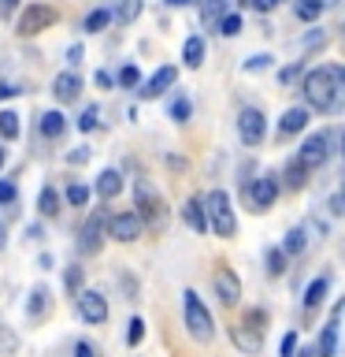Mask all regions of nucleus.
I'll use <instances>...</instances> for the list:
<instances>
[{"instance_id":"nucleus-2","label":"nucleus","mask_w":345,"mask_h":357,"mask_svg":"<svg viewBox=\"0 0 345 357\" xmlns=\"http://www.w3.org/2000/svg\"><path fill=\"white\" fill-rule=\"evenodd\" d=\"M204 205H208L211 231H216L219 238H234V234H238V220H234V208H230V194H227V190H211V194L204 197Z\"/></svg>"},{"instance_id":"nucleus-8","label":"nucleus","mask_w":345,"mask_h":357,"mask_svg":"<svg viewBox=\"0 0 345 357\" xmlns=\"http://www.w3.org/2000/svg\"><path fill=\"white\" fill-rule=\"evenodd\" d=\"M238 134H241L245 145H260L264 142V116H260V108H241Z\"/></svg>"},{"instance_id":"nucleus-10","label":"nucleus","mask_w":345,"mask_h":357,"mask_svg":"<svg viewBox=\"0 0 345 357\" xmlns=\"http://www.w3.org/2000/svg\"><path fill=\"white\" fill-rule=\"evenodd\" d=\"M78 312H82L86 324H104L108 320V301L97 294V290H82L78 294Z\"/></svg>"},{"instance_id":"nucleus-15","label":"nucleus","mask_w":345,"mask_h":357,"mask_svg":"<svg viewBox=\"0 0 345 357\" xmlns=\"http://www.w3.org/2000/svg\"><path fill=\"white\" fill-rule=\"evenodd\" d=\"M52 93H56V100H74L78 93H82V78H78L74 71H63V75H56V82H52Z\"/></svg>"},{"instance_id":"nucleus-22","label":"nucleus","mask_w":345,"mask_h":357,"mask_svg":"<svg viewBox=\"0 0 345 357\" xmlns=\"http://www.w3.org/2000/svg\"><path fill=\"white\" fill-rule=\"evenodd\" d=\"M182 60H186L189 67H200V63H204V41H200V38H189V41L182 45Z\"/></svg>"},{"instance_id":"nucleus-28","label":"nucleus","mask_w":345,"mask_h":357,"mask_svg":"<svg viewBox=\"0 0 345 357\" xmlns=\"http://www.w3.org/2000/svg\"><path fill=\"white\" fill-rule=\"evenodd\" d=\"M267 272H271V275L286 272V250H267Z\"/></svg>"},{"instance_id":"nucleus-40","label":"nucleus","mask_w":345,"mask_h":357,"mask_svg":"<svg viewBox=\"0 0 345 357\" xmlns=\"http://www.w3.org/2000/svg\"><path fill=\"white\" fill-rule=\"evenodd\" d=\"M330 212L334 216H345V190H338V194L330 197Z\"/></svg>"},{"instance_id":"nucleus-52","label":"nucleus","mask_w":345,"mask_h":357,"mask_svg":"<svg viewBox=\"0 0 345 357\" xmlns=\"http://www.w3.org/2000/svg\"><path fill=\"white\" fill-rule=\"evenodd\" d=\"M319 4H323V8H330V4H338V0H319Z\"/></svg>"},{"instance_id":"nucleus-36","label":"nucleus","mask_w":345,"mask_h":357,"mask_svg":"<svg viewBox=\"0 0 345 357\" xmlns=\"http://www.w3.org/2000/svg\"><path fill=\"white\" fill-rule=\"evenodd\" d=\"M219 33H227V38H234V33H241V15H223V22H219Z\"/></svg>"},{"instance_id":"nucleus-23","label":"nucleus","mask_w":345,"mask_h":357,"mask_svg":"<svg viewBox=\"0 0 345 357\" xmlns=\"http://www.w3.org/2000/svg\"><path fill=\"white\" fill-rule=\"evenodd\" d=\"M308 172H312L308 164L294 160V164L286 167V175H282V178H286V186H289V190H300V186H305V175H308Z\"/></svg>"},{"instance_id":"nucleus-35","label":"nucleus","mask_w":345,"mask_h":357,"mask_svg":"<svg viewBox=\"0 0 345 357\" xmlns=\"http://www.w3.org/2000/svg\"><path fill=\"white\" fill-rule=\"evenodd\" d=\"M189 112H193V105H189L186 97H178L175 105H171V119H175V123H186V119H189Z\"/></svg>"},{"instance_id":"nucleus-9","label":"nucleus","mask_w":345,"mask_h":357,"mask_svg":"<svg viewBox=\"0 0 345 357\" xmlns=\"http://www.w3.org/2000/svg\"><path fill=\"white\" fill-rule=\"evenodd\" d=\"M141 216L138 212H119V216H111V223H108V231H111V238L115 242H134L141 234Z\"/></svg>"},{"instance_id":"nucleus-55","label":"nucleus","mask_w":345,"mask_h":357,"mask_svg":"<svg viewBox=\"0 0 345 357\" xmlns=\"http://www.w3.org/2000/svg\"><path fill=\"white\" fill-rule=\"evenodd\" d=\"M300 357H312V350H305V354H300Z\"/></svg>"},{"instance_id":"nucleus-21","label":"nucleus","mask_w":345,"mask_h":357,"mask_svg":"<svg viewBox=\"0 0 345 357\" xmlns=\"http://www.w3.org/2000/svg\"><path fill=\"white\" fill-rule=\"evenodd\" d=\"M38 208H41V216H56V212H60V194H56L52 186H41V194H38Z\"/></svg>"},{"instance_id":"nucleus-12","label":"nucleus","mask_w":345,"mask_h":357,"mask_svg":"<svg viewBox=\"0 0 345 357\" xmlns=\"http://www.w3.org/2000/svg\"><path fill=\"white\" fill-rule=\"evenodd\" d=\"M342 309H345V301H338V305H334V312H330V324H327V328H323V335H319V357H334V354H338Z\"/></svg>"},{"instance_id":"nucleus-45","label":"nucleus","mask_w":345,"mask_h":357,"mask_svg":"<svg viewBox=\"0 0 345 357\" xmlns=\"http://www.w3.org/2000/svg\"><path fill=\"white\" fill-rule=\"evenodd\" d=\"M297 75H300V63H294V67H286V71L278 75V82H294Z\"/></svg>"},{"instance_id":"nucleus-32","label":"nucleus","mask_w":345,"mask_h":357,"mask_svg":"<svg viewBox=\"0 0 345 357\" xmlns=\"http://www.w3.org/2000/svg\"><path fill=\"white\" fill-rule=\"evenodd\" d=\"M119 82L127 86V89H138V86H141V71H138L134 63H127V67L119 71Z\"/></svg>"},{"instance_id":"nucleus-14","label":"nucleus","mask_w":345,"mask_h":357,"mask_svg":"<svg viewBox=\"0 0 345 357\" xmlns=\"http://www.w3.org/2000/svg\"><path fill=\"white\" fill-rule=\"evenodd\" d=\"M182 220H186L197 234H204V231L211 227V223H208V205H204V197H189L186 208H182Z\"/></svg>"},{"instance_id":"nucleus-7","label":"nucleus","mask_w":345,"mask_h":357,"mask_svg":"<svg viewBox=\"0 0 345 357\" xmlns=\"http://www.w3.org/2000/svg\"><path fill=\"white\" fill-rule=\"evenodd\" d=\"M104 227H108L104 212H89V220L82 223V231H78V253H82V257L97 253V250H100V234H104Z\"/></svg>"},{"instance_id":"nucleus-50","label":"nucleus","mask_w":345,"mask_h":357,"mask_svg":"<svg viewBox=\"0 0 345 357\" xmlns=\"http://www.w3.org/2000/svg\"><path fill=\"white\" fill-rule=\"evenodd\" d=\"M15 4H19V0H0V15H8V11L15 8Z\"/></svg>"},{"instance_id":"nucleus-17","label":"nucleus","mask_w":345,"mask_h":357,"mask_svg":"<svg viewBox=\"0 0 345 357\" xmlns=\"http://www.w3.org/2000/svg\"><path fill=\"white\" fill-rule=\"evenodd\" d=\"M308 127V108H289L282 123H278V138H289V134H300Z\"/></svg>"},{"instance_id":"nucleus-13","label":"nucleus","mask_w":345,"mask_h":357,"mask_svg":"<svg viewBox=\"0 0 345 357\" xmlns=\"http://www.w3.org/2000/svg\"><path fill=\"white\" fill-rule=\"evenodd\" d=\"M249 197H252L256 208H271V201L278 197V178H275V175L256 178V183L249 186Z\"/></svg>"},{"instance_id":"nucleus-47","label":"nucleus","mask_w":345,"mask_h":357,"mask_svg":"<svg viewBox=\"0 0 345 357\" xmlns=\"http://www.w3.org/2000/svg\"><path fill=\"white\" fill-rule=\"evenodd\" d=\"M93 82H97L100 89H111V75H108V71H97V78H93Z\"/></svg>"},{"instance_id":"nucleus-1","label":"nucleus","mask_w":345,"mask_h":357,"mask_svg":"<svg viewBox=\"0 0 345 357\" xmlns=\"http://www.w3.org/2000/svg\"><path fill=\"white\" fill-rule=\"evenodd\" d=\"M338 86H345V71H338V67H316V71L305 75V97L312 108L319 112H330L334 100H338Z\"/></svg>"},{"instance_id":"nucleus-42","label":"nucleus","mask_w":345,"mask_h":357,"mask_svg":"<svg viewBox=\"0 0 345 357\" xmlns=\"http://www.w3.org/2000/svg\"><path fill=\"white\" fill-rule=\"evenodd\" d=\"M264 320H267V317H264L260 309H252L249 317H245V324H252V331H260V328H264Z\"/></svg>"},{"instance_id":"nucleus-41","label":"nucleus","mask_w":345,"mask_h":357,"mask_svg":"<svg viewBox=\"0 0 345 357\" xmlns=\"http://www.w3.org/2000/svg\"><path fill=\"white\" fill-rule=\"evenodd\" d=\"M15 201V186L11 183H0V205H11Z\"/></svg>"},{"instance_id":"nucleus-57","label":"nucleus","mask_w":345,"mask_h":357,"mask_svg":"<svg viewBox=\"0 0 345 357\" xmlns=\"http://www.w3.org/2000/svg\"><path fill=\"white\" fill-rule=\"evenodd\" d=\"M342 38H345V26H342Z\"/></svg>"},{"instance_id":"nucleus-43","label":"nucleus","mask_w":345,"mask_h":357,"mask_svg":"<svg viewBox=\"0 0 345 357\" xmlns=\"http://www.w3.org/2000/svg\"><path fill=\"white\" fill-rule=\"evenodd\" d=\"M74 357H97V354H93V346L82 339V342H74Z\"/></svg>"},{"instance_id":"nucleus-25","label":"nucleus","mask_w":345,"mask_h":357,"mask_svg":"<svg viewBox=\"0 0 345 357\" xmlns=\"http://www.w3.org/2000/svg\"><path fill=\"white\" fill-rule=\"evenodd\" d=\"M19 116H15V112H0V138H11V142H15L19 138Z\"/></svg>"},{"instance_id":"nucleus-29","label":"nucleus","mask_w":345,"mask_h":357,"mask_svg":"<svg viewBox=\"0 0 345 357\" xmlns=\"http://www.w3.org/2000/svg\"><path fill=\"white\" fill-rule=\"evenodd\" d=\"M45 309H49V290L38 287V290L30 294V317H38V312H45Z\"/></svg>"},{"instance_id":"nucleus-53","label":"nucleus","mask_w":345,"mask_h":357,"mask_svg":"<svg viewBox=\"0 0 345 357\" xmlns=\"http://www.w3.org/2000/svg\"><path fill=\"white\" fill-rule=\"evenodd\" d=\"M0 167H4V149H0Z\"/></svg>"},{"instance_id":"nucleus-11","label":"nucleus","mask_w":345,"mask_h":357,"mask_svg":"<svg viewBox=\"0 0 345 357\" xmlns=\"http://www.w3.org/2000/svg\"><path fill=\"white\" fill-rule=\"evenodd\" d=\"M297 160L308 164V167H319L323 160H327V134H308V138L300 142V149H297Z\"/></svg>"},{"instance_id":"nucleus-49","label":"nucleus","mask_w":345,"mask_h":357,"mask_svg":"<svg viewBox=\"0 0 345 357\" xmlns=\"http://www.w3.org/2000/svg\"><path fill=\"white\" fill-rule=\"evenodd\" d=\"M252 8H260V11H271V8H278V0H252Z\"/></svg>"},{"instance_id":"nucleus-46","label":"nucleus","mask_w":345,"mask_h":357,"mask_svg":"<svg viewBox=\"0 0 345 357\" xmlns=\"http://www.w3.org/2000/svg\"><path fill=\"white\" fill-rule=\"evenodd\" d=\"M67 60H71V67L82 63V45H71V52H67Z\"/></svg>"},{"instance_id":"nucleus-38","label":"nucleus","mask_w":345,"mask_h":357,"mask_svg":"<svg viewBox=\"0 0 345 357\" xmlns=\"http://www.w3.org/2000/svg\"><path fill=\"white\" fill-rule=\"evenodd\" d=\"M67 201H71V205H86V201H89V190L74 183L71 190H67Z\"/></svg>"},{"instance_id":"nucleus-33","label":"nucleus","mask_w":345,"mask_h":357,"mask_svg":"<svg viewBox=\"0 0 345 357\" xmlns=\"http://www.w3.org/2000/svg\"><path fill=\"white\" fill-rule=\"evenodd\" d=\"M319 11H323V4H319V0H300V4H297V15L305 19V22L319 19Z\"/></svg>"},{"instance_id":"nucleus-27","label":"nucleus","mask_w":345,"mask_h":357,"mask_svg":"<svg viewBox=\"0 0 345 357\" xmlns=\"http://www.w3.org/2000/svg\"><path fill=\"white\" fill-rule=\"evenodd\" d=\"M305 242H308V234L300 231V227H294V231L286 234V245H282V250H286V253H300V250H305Z\"/></svg>"},{"instance_id":"nucleus-31","label":"nucleus","mask_w":345,"mask_h":357,"mask_svg":"<svg viewBox=\"0 0 345 357\" xmlns=\"http://www.w3.org/2000/svg\"><path fill=\"white\" fill-rule=\"evenodd\" d=\"M138 11H141V0H122L115 15H119V22H134V19H138Z\"/></svg>"},{"instance_id":"nucleus-20","label":"nucleus","mask_w":345,"mask_h":357,"mask_svg":"<svg viewBox=\"0 0 345 357\" xmlns=\"http://www.w3.org/2000/svg\"><path fill=\"white\" fill-rule=\"evenodd\" d=\"M327 287H330V279H327V275L312 279V283H308V290H305V305H308V309H316L319 301L327 298Z\"/></svg>"},{"instance_id":"nucleus-3","label":"nucleus","mask_w":345,"mask_h":357,"mask_svg":"<svg viewBox=\"0 0 345 357\" xmlns=\"http://www.w3.org/2000/svg\"><path fill=\"white\" fill-rule=\"evenodd\" d=\"M182 317H186V328H189V335H193L197 342H211L216 324H211V312L204 309V301H200L193 290L182 294Z\"/></svg>"},{"instance_id":"nucleus-19","label":"nucleus","mask_w":345,"mask_h":357,"mask_svg":"<svg viewBox=\"0 0 345 357\" xmlns=\"http://www.w3.org/2000/svg\"><path fill=\"white\" fill-rule=\"evenodd\" d=\"M63 127H67V123H63V116H60V112H45V116L38 119V130L45 134V138H60V134H63Z\"/></svg>"},{"instance_id":"nucleus-54","label":"nucleus","mask_w":345,"mask_h":357,"mask_svg":"<svg viewBox=\"0 0 345 357\" xmlns=\"http://www.w3.org/2000/svg\"><path fill=\"white\" fill-rule=\"evenodd\" d=\"M0 245H4V227H0Z\"/></svg>"},{"instance_id":"nucleus-48","label":"nucleus","mask_w":345,"mask_h":357,"mask_svg":"<svg viewBox=\"0 0 345 357\" xmlns=\"http://www.w3.org/2000/svg\"><path fill=\"white\" fill-rule=\"evenodd\" d=\"M19 89L15 86H8V82H0V100H8V97H15Z\"/></svg>"},{"instance_id":"nucleus-24","label":"nucleus","mask_w":345,"mask_h":357,"mask_svg":"<svg viewBox=\"0 0 345 357\" xmlns=\"http://www.w3.org/2000/svg\"><path fill=\"white\" fill-rule=\"evenodd\" d=\"M230 339H234V346H238V350H260V335H249L245 328H230Z\"/></svg>"},{"instance_id":"nucleus-51","label":"nucleus","mask_w":345,"mask_h":357,"mask_svg":"<svg viewBox=\"0 0 345 357\" xmlns=\"http://www.w3.org/2000/svg\"><path fill=\"white\" fill-rule=\"evenodd\" d=\"M167 4H200V0H167Z\"/></svg>"},{"instance_id":"nucleus-30","label":"nucleus","mask_w":345,"mask_h":357,"mask_svg":"<svg viewBox=\"0 0 345 357\" xmlns=\"http://www.w3.org/2000/svg\"><path fill=\"white\" fill-rule=\"evenodd\" d=\"M141 339H145V320L134 317V320L127 324V346H138Z\"/></svg>"},{"instance_id":"nucleus-4","label":"nucleus","mask_w":345,"mask_h":357,"mask_svg":"<svg viewBox=\"0 0 345 357\" xmlns=\"http://www.w3.org/2000/svg\"><path fill=\"white\" fill-rule=\"evenodd\" d=\"M134 201H138V216L149 223V227L160 231L163 223H167V201L152 190V183L138 178V183H134Z\"/></svg>"},{"instance_id":"nucleus-18","label":"nucleus","mask_w":345,"mask_h":357,"mask_svg":"<svg viewBox=\"0 0 345 357\" xmlns=\"http://www.w3.org/2000/svg\"><path fill=\"white\" fill-rule=\"evenodd\" d=\"M119 190H122V175L119 172H100L97 178V197H119Z\"/></svg>"},{"instance_id":"nucleus-39","label":"nucleus","mask_w":345,"mask_h":357,"mask_svg":"<svg viewBox=\"0 0 345 357\" xmlns=\"http://www.w3.org/2000/svg\"><path fill=\"white\" fill-rule=\"evenodd\" d=\"M297 354V335L294 331H286V339H282V350H278V357H294Z\"/></svg>"},{"instance_id":"nucleus-6","label":"nucleus","mask_w":345,"mask_h":357,"mask_svg":"<svg viewBox=\"0 0 345 357\" xmlns=\"http://www.w3.org/2000/svg\"><path fill=\"white\" fill-rule=\"evenodd\" d=\"M211 287H216V294H219V301H223L227 309L238 305V298H241V279L234 275V268L219 264V268H216V275H211Z\"/></svg>"},{"instance_id":"nucleus-16","label":"nucleus","mask_w":345,"mask_h":357,"mask_svg":"<svg viewBox=\"0 0 345 357\" xmlns=\"http://www.w3.org/2000/svg\"><path fill=\"white\" fill-rule=\"evenodd\" d=\"M175 78H178L175 67H160V71H156V75L149 78V82L141 86V97H160L167 86H175Z\"/></svg>"},{"instance_id":"nucleus-26","label":"nucleus","mask_w":345,"mask_h":357,"mask_svg":"<svg viewBox=\"0 0 345 357\" xmlns=\"http://www.w3.org/2000/svg\"><path fill=\"white\" fill-rule=\"evenodd\" d=\"M108 22H111V11L97 8V11H89V15H86V30H89V33H100V30L108 26Z\"/></svg>"},{"instance_id":"nucleus-56","label":"nucleus","mask_w":345,"mask_h":357,"mask_svg":"<svg viewBox=\"0 0 345 357\" xmlns=\"http://www.w3.org/2000/svg\"><path fill=\"white\" fill-rule=\"evenodd\" d=\"M342 153H345V138H342Z\"/></svg>"},{"instance_id":"nucleus-34","label":"nucleus","mask_w":345,"mask_h":357,"mask_svg":"<svg viewBox=\"0 0 345 357\" xmlns=\"http://www.w3.org/2000/svg\"><path fill=\"white\" fill-rule=\"evenodd\" d=\"M63 287L67 290H71V294H78V290H82V268H67V272H63Z\"/></svg>"},{"instance_id":"nucleus-5","label":"nucleus","mask_w":345,"mask_h":357,"mask_svg":"<svg viewBox=\"0 0 345 357\" xmlns=\"http://www.w3.org/2000/svg\"><path fill=\"white\" fill-rule=\"evenodd\" d=\"M52 22H56V8H49V4H30L26 11H22V19H19V33H22V38H33V33L49 30Z\"/></svg>"},{"instance_id":"nucleus-37","label":"nucleus","mask_w":345,"mask_h":357,"mask_svg":"<svg viewBox=\"0 0 345 357\" xmlns=\"http://www.w3.org/2000/svg\"><path fill=\"white\" fill-rule=\"evenodd\" d=\"M93 127H97V108L89 105V108L82 112V119H78V130H86V134H89V130H93Z\"/></svg>"},{"instance_id":"nucleus-44","label":"nucleus","mask_w":345,"mask_h":357,"mask_svg":"<svg viewBox=\"0 0 345 357\" xmlns=\"http://www.w3.org/2000/svg\"><path fill=\"white\" fill-rule=\"evenodd\" d=\"M267 60H271V56H252V60L245 63V67H249V71H264V67H267Z\"/></svg>"}]
</instances>
